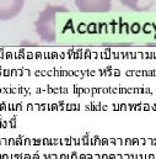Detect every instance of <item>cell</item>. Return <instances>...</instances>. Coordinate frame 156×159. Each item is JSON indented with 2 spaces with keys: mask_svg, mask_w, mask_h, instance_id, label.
<instances>
[{
  "mask_svg": "<svg viewBox=\"0 0 156 159\" xmlns=\"http://www.w3.org/2000/svg\"><path fill=\"white\" fill-rule=\"evenodd\" d=\"M59 12H69L65 6L48 4L35 21L36 34L43 42H54L57 40V15Z\"/></svg>",
  "mask_w": 156,
  "mask_h": 159,
  "instance_id": "1",
  "label": "cell"
},
{
  "mask_svg": "<svg viewBox=\"0 0 156 159\" xmlns=\"http://www.w3.org/2000/svg\"><path fill=\"white\" fill-rule=\"evenodd\" d=\"M74 2L84 14H105L112 9V0H74Z\"/></svg>",
  "mask_w": 156,
  "mask_h": 159,
  "instance_id": "2",
  "label": "cell"
},
{
  "mask_svg": "<svg viewBox=\"0 0 156 159\" xmlns=\"http://www.w3.org/2000/svg\"><path fill=\"white\" fill-rule=\"evenodd\" d=\"M25 0H0V21L16 17L24 9Z\"/></svg>",
  "mask_w": 156,
  "mask_h": 159,
  "instance_id": "3",
  "label": "cell"
},
{
  "mask_svg": "<svg viewBox=\"0 0 156 159\" xmlns=\"http://www.w3.org/2000/svg\"><path fill=\"white\" fill-rule=\"evenodd\" d=\"M119 2H120L122 5H124V6L129 7V9H130V10H133V11H138V12H140V11H143V10H144L143 7H140V6H139L140 0H119Z\"/></svg>",
  "mask_w": 156,
  "mask_h": 159,
  "instance_id": "4",
  "label": "cell"
}]
</instances>
